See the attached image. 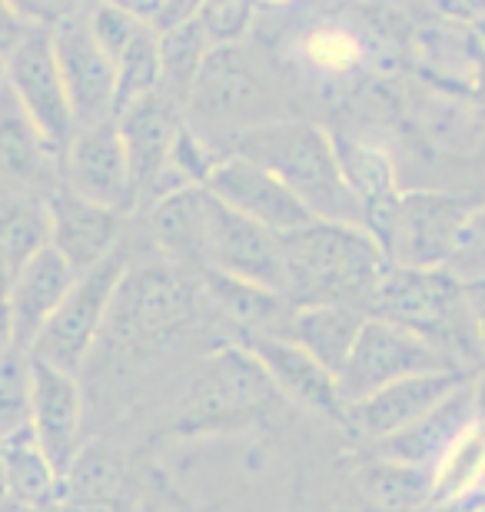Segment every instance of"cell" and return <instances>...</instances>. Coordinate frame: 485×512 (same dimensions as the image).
I'll return each instance as SVG.
<instances>
[{
	"mask_svg": "<svg viewBox=\"0 0 485 512\" xmlns=\"http://www.w3.org/2000/svg\"><path fill=\"white\" fill-rule=\"evenodd\" d=\"M226 147L276 173L316 220L363 223L366 227V207L349 190L336 157V143L326 130L303 124V120L273 117L233 133Z\"/></svg>",
	"mask_w": 485,
	"mask_h": 512,
	"instance_id": "6da1fadb",
	"label": "cell"
},
{
	"mask_svg": "<svg viewBox=\"0 0 485 512\" xmlns=\"http://www.w3.org/2000/svg\"><path fill=\"white\" fill-rule=\"evenodd\" d=\"M286 296L303 303H349L366 310L389 256L363 223L313 220L283 237Z\"/></svg>",
	"mask_w": 485,
	"mask_h": 512,
	"instance_id": "7a4b0ae2",
	"label": "cell"
},
{
	"mask_svg": "<svg viewBox=\"0 0 485 512\" xmlns=\"http://www.w3.org/2000/svg\"><path fill=\"white\" fill-rule=\"evenodd\" d=\"M366 313L383 316L389 323H399V326H406V330L422 333L449 356L452 366H456L452 350L462 346V336L479 340L476 323H472V313H469V300H466V283H462L459 276H452L449 270H442V266L389 263L383 280L376 283Z\"/></svg>",
	"mask_w": 485,
	"mask_h": 512,
	"instance_id": "3957f363",
	"label": "cell"
},
{
	"mask_svg": "<svg viewBox=\"0 0 485 512\" xmlns=\"http://www.w3.org/2000/svg\"><path fill=\"white\" fill-rule=\"evenodd\" d=\"M276 399L280 389L273 386L263 363L246 346H223L190 376L173 426L187 436L226 433L270 413Z\"/></svg>",
	"mask_w": 485,
	"mask_h": 512,
	"instance_id": "277c9868",
	"label": "cell"
},
{
	"mask_svg": "<svg viewBox=\"0 0 485 512\" xmlns=\"http://www.w3.org/2000/svg\"><path fill=\"white\" fill-rule=\"evenodd\" d=\"M127 270L130 247L120 243L117 250H110L90 270L77 273L74 286L67 290L57 310L50 313V320L37 333V340L30 343V356L77 376L80 366L87 363L90 350H94V343L100 340V333L107 330L110 306L117 300V290Z\"/></svg>",
	"mask_w": 485,
	"mask_h": 512,
	"instance_id": "5b68a950",
	"label": "cell"
},
{
	"mask_svg": "<svg viewBox=\"0 0 485 512\" xmlns=\"http://www.w3.org/2000/svg\"><path fill=\"white\" fill-rule=\"evenodd\" d=\"M466 200L442 193H409L366 210V230L383 243L389 263L442 266L452 260L456 237L469 220Z\"/></svg>",
	"mask_w": 485,
	"mask_h": 512,
	"instance_id": "8992f818",
	"label": "cell"
},
{
	"mask_svg": "<svg viewBox=\"0 0 485 512\" xmlns=\"http://www.w3.org/2000/svg\"><path fill=\"white\" fill-rule=\"evenodd\" d=\"M187 124L206 140H230L233 133L273 120V104L240 44L213 47L187 97Z\"/></svg>",
	"mask_w": 485,
	"mask_h": 512,
	"instance_id": "52a82bcc",
	"label": "cell"
},
{
	"mask_svg": "<svg viewBox=\"0 0 485 512\" xmlns=\"http://www.w3.org/2000/svg\"><path fill=\"white\" fill-rule=\"evenodd\" d=\"M432 370H456V366L422 333L406 330L399 323H389L383 316H366L353 353H349V360L339 370L336 383H339V396L349 406L373 396L376 389H383L389 383Z\"/></svg>",
	"mask_w": 485,
	"mask_h": 512,
	"instance_id": "ba28073f",
	"label": "cell"
},
{
	"mask_svg": "<svg viewBox=\"0 0 485 512\" xmlns=\"http://www.w3.org/2000/svg\"><path fill=\"white\" fill-rule=\"evenodd\" d=\"M196 316V290L190 280L167 270H127L107 326L127 343H163Z\"/></svg>",
	"mask_w": 485,
	"mask_h": 512,
	"instance_id": "9c48e42d",
	"label": "cell"
},
{
	"mask_svg": "<svg viewBox=\"0 0 485 512\" xmlns=\"http://www.w3.org/2000/svg\"><path fill=\"white\" fill-rule=\"evenodd\" d=\"M213 197V193H210ZM236 280L266 286L286 296V250L283 237L256 223L223 200H210V223H206V266Z\"/></svg>",
	"mask_w": 485,
	"mask_h": 512,
	"instance_id": "30bf717a",
	"label": "cell"
},
{
	"mask_svg": "<svg viewBox=\"0 0 485 512\" xmlns=\"http://www.w3.org/2000/svg\"><path fill=\"white\" fill-rule=\"evenodd\" d=\"M7 87L14 90L44 137L67 153L74 140V107L54 50V34L47 27H30L14 54L7 57Z\"/></svg>",
	"mask_w": 485,
	"mask_h": 512,
	"instance_id": "8fae6325",
	"label": "cell"
},
{
	"mask_svg": "<svg viewBox=\"0 0 485 512\" xmlns=\"http://www.w3.org/2000/svg\"><path fill=\"white\" fill-rule=\"evenodd\" d=\"M64 183L80 197L103 203L110 210L130 213L140 203V187L133 177L127 147L117 120L80 127L64 153Z\"/></svg>",
	"mask_w": 485,
	"mask_h": 512,
	"instance_id": "7c38bea8",
	"label": "cell"
},
{
	"mask_svg": "<svg viewBox=\"0 0 485 512\" xmlns=\"http://www.w3.org/2000/svg\"><path fill=\"white\" fill-rule=\"evenodd\" d=\"M203 187L213 193L216 200H223L226 207H233L236 213L250 217L263 227H270L273 233H293L306 223H313L316 217L303 207V200L286 187V183L260 167L250 157L240 153H223L216 160V167L210 170V177L203 180Z\"/></svg>",
	"mask_w": 485,
	"mask_h": 512,
	"instance_id": "4fadbf2b",
	"label": "cell"
},
{
	"mask_svg": "<svg viewBox=\"0 0 485 512\" xmlns=\"http://www.w3.org/2000/svg\"><path fill=\"white\" fill-rule=\"evenodd\" d=\"M57 64L64 74L74 124L94 127L103 120H113V97H117V60L100 47V40L90 34L87 17L77 14L57 24L54 30Z\"/></svg>",
	"mask_w": 485,
	"mask_h": 512,
	"instance_id": "5bb4252c",
	"label": "cell"
},
{
	"mask_svg": "<svg viewBox=\"0 0 485 512\" xmlns=\"http://www.w3.org/2000/svg\"><path fill=\"white\" fill-rule=\"evenodd\" d=\"M64 183V150L34 124L14 90L0 87V187L47 197Z\"/></svg>",
	"mask_w": 485,
	"mask_h": 512,
	"instance_id": "9a60e30c",
	"label": "cell"
},
{
	"mask_svg": "<svg viewBox=\"0 0 485 512\" xmlns=\"http://www.w3.org/2000/svg\"><path fill=\"white\" fill-rule=\"evenodd\" d=\"M47 213L50 247L64 253L77 273L90 270V266L100 263L103 256L123 243V220H127V213L80 197L67 183H60V187L47 193Z\"/></svg>",
	"mask_w": 485,
	"mask_h": 512,
	"instance_id": "2e32d148",
	"label": "cell"
},
{
	"mask_svg": "<svg viewBox=\"0 0 485 512\" xmlns=\"http://www.w3.org/2000/svg\"><path fill=\"white\" fill-rule=\"evenodd\" d=\"M469 376L462 370H432V373H416L406 380H396L383 389H376L373 396L359 399V403L346 406V423L356 429L359 436L386 439L399 433L402 426H409L412 419L429 413L439 399H446L452 389L466 383Z\"/></svg>",
	"mask_w": 485,
	"mask_h": 512,
	"instance_id": "e0dca14e",
	"label": "cell"
},
{
	"mask_svg": "<svg viewBox=\"0 0 485 512\" xmlns=\"http://www.w3.org/2000/svg\"><path fill=\"white\" fill-rule=\"evenodd\" d=\"M243 346L263 363V370L270 373L280 396L293 399V403L306 409H316V413L346 419V403L339 396L336 373H329L316 356H309L290 336L246 333Z\"/></svg>",
	"mask_w": 485,
	"mask_h": 512,
	"instance_id": "ac0fdd59",
	"label": "cell"
},
{
	"mask_svg": "<svg viewBox=\"0 0 485 512\" xmlns=\"http://www.w3.org/2000/svg\"><path fill=\"white\" fill-rule=\"evenodd\" d=\"M113 120H117L123 147H127L140 197H147V193L157 187V180L163 177V170H167L173 143H177L183 124H187L183 104H177L173 97L157 90V94L143 97L137 104H130L127 110H120Z\"/></svg>",
	"mask_w": 485,
	"mask_h": 512,
	"instance_id": "d6986e66",
	"label": "cell"
},
{
	"mask_svg": "<svg viewBox=\"0 0 485 512\" xmlns=\"http://www.w3.org/2000/svg\"><path fill=\"white\" fill-rule=\"evenodd\" d=\"M80 423H84V399L74 373H64L50 363L34 360V429L40 449L47 453L57 476H64L80 453Z\"/></svg>",
	"mask_w": 485,
	"mask_h": 512,
	"instance_id": "ffe728a7",
	"label": "cell"
},
{
	"mask_svg": "<svg viewBox=\"0 0 485 512\" xmlns=\"http://www.w3.org/2000/svg\"><path fill=\"white\" fill-rule=\"evenodd\" d=\"M476 423V399H472V380L456 386L446 399H439L429 413L412 419L399 433H392L376 443V456L396 459V463H412L436 469L439 459L456 446V439Z\"/></svg>",
	"mask_w": 485,
	"mask_h": 512,
	"instance_id": "44dd1931",
	"label": "cell"
},
{
	"mask_svg": "<svg viewBox=\"0 0 485 512\" xmlns=\"http://www.w3.org/2000/svg\"><path fill=\"white\" fill-rule=\"evenodd\" d=\"M74 280H77V270L70 266L67 256L57 247H50V243L30 256L7 293L17 346L30 350V343H34L37 333L44 330V323L60 306V300L67 296L70 286H74Z\"/></svg>",
	"mask_w": 485,
	"mask_h": 512,
	"instance_id": "7402d4cb",
	"label": "cell"
},
{
	"mask_svg": "<svg viewBox=\"0 0 485 512\" xmlns=\"http://www.w3.org/2000/svg\"><path fill=\"white\" fill-rule=\"evenodd\" d=\"M210 190L190 183L153 200L150 233L163 256L183 266H206V223H210Z\"/></svg>",
	"mask_w": 485,
	"mask_h": 512,
	"instance_id": "603a6c76",
	"label": "cell"
},
{
	"mask_svg": "<svg viewBox=\"0 0 485 512\" xmlns=\"http://www.w3.org/2000/svg\"><path fill=\"white\" fill-rule=\"evenodd\" d=\"M366 316V310L349 303H303L293 306L286 336L303 346L309 356H316L329 373L339 376L349 353H353Z\"/></svg>",
	"mask_w": 485,
	"mask_h": 512,
	"instance_id": "cb8c5ba5",
	"label": "cell"
},
{
	"mask_svg": "<svg viewBox=\"0 0 485 512\" xmlns=\"http://www.w3.org/2000/svg\"><path fill=\"white\" fill-rule=\"evenodd\" d=\"M50 243L47 197L0 190V300H7L17 273Z\"/></svg>",
	"mask_w": 485,
	"mask_h": 512,
	"instance_id": "d4e9b609",
	"label": "cell"
},
{
	"mask_svg": "<svg viewBox=\"0 0 485 512\" xmlns=\"http://www.w3.org/2000/svg\"><path fill=\"white\" fill-rule=\"evenodd\" d=\"M203 283L210 300L230 316L233 323H240L246 333H270V336H286L293 316V300L266 286L236 280V276L203 270Z\"/></svg>",
	"mask_w": 485,
	"mask_h": 512,
	"instance_id": "484cf974",
	"label": "cell"
},
{
	"mask_svg": "<svg viewBox=\"0 0 485 512\" xmlns=\"http://www.w3.org/2000/svg\"><path fill=\"white\" fill-rule=\"evenodd\" d=\"M0 479L17 503L47 509L60 493V476L40 449L34 429L0 439Z\"/></svg>",
	"mask_w": 485,
	"mask_h": 512,
	"instance_id": "4316f807",
	"label": "cell"
},
{
	"mask_svg": "<svg viewBox=\"0 0 485 512\" xmlns=\"http://www.w3.org/2000/svg\"><path fill=\"white\" fill-rule=\"evenodd\" d=\"M359 489L363 496L383 512H419L422 506L432 503L436 493V479L432 469L396 463V459L379 456L373 466H366L359 473Z\"/></svg>",
	"mask_w": 485,
	"mask_h": 512,
	"instance_id": "83f0119b",
	"label": "cell"
},
{
	"mask_svg": "<svg viewBox=\"0 0 485 512\" xmlns=\"http://www.w3.org/2000/svg\"><path fill=\"white\" fill-rule=\"evenodd\" d=\"M210 50L213 47L203 34L200 20H187V24H180V27L160 30L157 60H160V90L163 94L187 107V97L196 84V77H200Z\"/></svg>",
	"mask_w": 485,
	"mask_h": 512,
	"instance_id": "f1b7e54d",
	"label": "cell"
},
{
	"mask_svg": "<svg viewBox=\"0 0 485 512\" xmlns=\"http://www.w3.org/2000/svg\"><path fill=\"white\" fill-rule=\"evenodd\" d=\"M436 479V493H432V506L452 503V499H479L485 483V423L476 419L466 433L456 439V446L439 459L432 469Z\"/></svg>",
	"mask_w": 485,
	"mask_h": 512,
	"instance_id": "f546056e",
	"label": "cell"
},
{
	"mask_svg": "<svg viewBox=\"0 0 485 512\" xmlns=\"http://www.w3.org/2000/svg\"><path fill=\"white\" fill-rule=\"evenodd\" d=\"M333 143L349 190L356 193L366 210L396 197V173H392V163L383 150L353 137H333Z\"/></svg>",
	"mask_w": 485,
	"mask_h": 512,
	"instance_id": "4dcf8cb0",
	"label": "cell"
},
{
	"mask_svg": "<svg viewBox=\"0 0 485 512\" xmlns=\"http://www.w3.org/2000/svg\"><path fill=\"white\" fill-rule=\"evenodd\" d=\"M34 416V356L10 343L0 350V439L30 429Z\"/></svg>",
	"mask_w": 485,
	"mask_h": 512,
	"instance_id": "1f68e13d",
	"label": "cell"
},
{
	"mask_svg": "<svg viewBox=\"0 0 485 512\" xmlns=\"http://www.w3.org/2000/svg\"><path fill=\"white\" fill-rule=\"evenodd\" d=\"M160 90V60H157V30L147 27L133 44L117 57V97L113 117L137 100Z\"/></svg>",
	"mask_w": 485,
	"mask_h": 512,
	"instance_id": "d6a6232c",
	"label": "cell"
},
{
	"mask_svg": "<svg viewBox=\"0 0 485 512\" xmlns=\"http://www.w3.org/2000/svg\"><path fill=\"white\" fill-rule=\"evenodd\" d=\"M120 489L117 459L100 449H80L70 469L60 476L57 499H94V503H113Z\"/></svg>",
	"mask_w": 485,
	"mask_h": 512,
	"instance_id": "836d02e7",
	"label": "cell"
},
{
	"mask_svg": "<svg viewBox=\"0 0 485 512\" xmlns=\"http://www.w3.org/2000/svg\"><path fill=\"white\" fill-rule=\"evenodd\" d=\"M299 47H303L306 64L323 70V74H346V70H353L359 64V57H363L359 40L349 34V30L333 27V24L309 30Z\"/></svg>",
	"mask_w": 485,
	"mask_h": 512,
	"instance_id": "e575fe53",
	"label": "cell"
},
{
	"mask_svg": "<svg viewBox=\"0 0 485 512\" xmlns=\"http://www.w3.org/2000/svg\"><path fill=\"white\" fill-rule=\"evenodd\" d=\"M90 34L100 40V47L117 60L133 40H137L150 24H143L140 17H133L130 10L117 7L113 0H90V7L84 10Z\"/></svg>",
	"mask_w": 485,
	"mask_h": 512,
	"instance_id": "d590c367",
	"label": "cell"
},
{
	"mask_svg": "<svg viewBox=\"0 0 485 512\" xmlns=\"http://www.w3.org/2000/svg\"><path fill=\"white\" fill-rule=\"evenodd\" d=\"M196 20H200L210 47L240 44L253 24V0H203Z\"/></svg>",
	"mask_w": 485,
	"mask_h": 512,
	"instance_id": "8d00e7d4",
	"label": "cell"
},
{
	"mask_svg": "<svg viewBox=\"0 0 485 512\" xmlns=\"http://www.w3.org/2000/svg\"><path fill=\"white\" fill-rule=\"evenodd\" d=\"M7 4L14 7L30 27L54 30L57 24H64V20L84 14L90 7V0H7Z\"/></svg>",
	"mask_w": 485,
	"mask_h": 512,
	"instance_id": "74e56055",
	"label": "cell"
},
{
	"mask_svg": "<svg viewBox=\"0 0 485 512\" xmlns=\"http://www.w3.org/2000/svg\"><path fill=\"white\" fill-rule=\"evenodd\" d=\"M27 30H30L27 20L20 17L7 0H0V60H7L10 54H14L20 40L27 37Z\"/></svg>",
	"mask_w": 485,
	"mask_h": 512,
	"instance_id": "f35d334b",
	"label": "cell"
},
{
	"mask_svg": "<svg viewBox=\"0 0 485 512\" xmlns=\"http://www.w3.org/2000/svg\"><path fill=\"white\" fill-rule=\"evenodd\" d=\"M200 7L203 0H163L160 4V14L153 20V30H170V27H180L187 24V20H196L200 17Z\"/></svg>",
	"mask_w": 485,
	"mask_h": 512,
	"instance_id": "ab89813d",
	"label": "cell"
},
{
	"mask_svg": "<svg viewBox=\"0 0 485 512\" xmlns=\"http://www.w3.org/2000/svg\"><path fill=\"white\" fill-rule=\"evenodd\" d=\"M466 300H469L472 323H476L479 343H482V350H485V280L466 283Z\"/></svg>",
	"mask_w": 485,
	"mask_h": 512,
	"instance_id": "60d3db41",
	"label": "cell"
},
{
	"mask_svg": "<svg viewBox=\"0 0 485 512\" xmlns=\"http://www.w3.org/2000/svg\"><path fill=\"white\" fill-rule=\"evenodd\" d=\"M47 512H117L113 503H94V499H54Z\"/></svg>",
	"mask_w": 485,
	"mask_h": 512,
	"instance_id": "b9f144b4",
	"label": "cell"
},
{
	"mask_svg": "<svg viewBox=\"0 0 485 512\" xmlns=\"http://www.w3.org/2000/svg\"><path fill=\"white\" fill-rule=\"evenodd\" d=\"M472 399H476V419L485 423V370L472 380Z\"/></svg>",
	"mask_w": 485,
	"mask_h": 512,
	"instance_id": "7bdbcfd3",
	"label": "cell"
},
{
	"mask_svg": "<svg viewBox=\"0 0 485 512\" xmlns=\"http://www.w3.org/2000/svg\"><path fill=\"white\" fill-rule=\"evenodd\" d=\"M479 499H452V503H436V512H476Z\"/></svg>",
	"mask_w": 485,
	"mask_h": 512,
	"instance_id": "ee69618b",
	"label": "cell"
},
{
	"mask_svg": "<svg viewBox=\"0 0 485 512\" xmlns=\"http://www.w3.org/2000/svg\"><path fill=\"white\" fill-rule=\"evenodd\" d=\"M4 80H7V60H0V87H4Z\"/></svg>",
	"mask_w": 485,
	"mask_h": 512,
	"instance_id": "f6af8a7d",
	"label": "cell"
},
{
	"mask_svg": "<svg viewBox=\"0 0 485 512\" xmlns=\"http://www.w3.org/2000/svg\"><path fill=\"white\" fill-rule=\"evenodd\" d=\"M253 4H270V7H276V4H290V0H253Z\"/></svg>",
	"mask_w": 485,
	"mask_h": 512,
	"instance_id": "bcb514c9",
	"label": "cell"
},
{
	"mask_svg": "<svg viewBox=\"0 0 485 512\" xmlns=\"http://www.w3.org/2000/svg\"><path fill=\"white\" fill-rule=\"evenodd\" d=\"M476 512H485V499H479V506H476Z\"/></svg>",
	"mask_w": 485,
	"mask_h": 512,
	"instance_id": "7dc6e473",
	"label": "cell"
},
{
	"mask_svg": "<svg viewBox=\"0 0 485 512\" xmlns=\"http://www.w3.org/2000/svg\"><path fill=\"white\" fill-rule=\"evenodd\" d=\"M479 499H485V483H482V493H479Z\"/></svg>",
	"mask_w": 485,
	"mask_h": 512,
	"instance_id": "c3c4849f",
	"label": "cell"
},
{
	"mask_svg": "<svg viewBox=\"0 0 485 512\" xmlns=\"http://www.w3.org/2000/svg\"><path fill=\"white\" fill-rule=\"evenodd\" d=\"M0 190H4V187H0Z\"/></svg>",
	"mask_w": 485,
	"mask_h": 512,
	"instance_id": "681fc988",
	"label": "cell"
}]
</instances>
